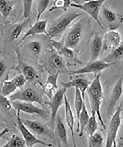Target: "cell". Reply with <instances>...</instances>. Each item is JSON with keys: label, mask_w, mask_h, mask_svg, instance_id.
Returning a JSON list of instances; mask_svg holds the SVG:
<instances>
[{"label": "cell", "mask_w": 123, "mask_h": 147, "mask_svg": "<svg viewBox=\"0 0 123 147\" xmlns=\"http://www.w3.org/2000/svg\"><path fill=\"white\" fill-rule=\"evenodd\" d=\"M85 103V100H84L81 92L78 89H75L74 106L76 115L77 121L78 120L80 114L82 111Z\"/></svg>", "instance_id": "f1b7e54d"}, {"label": "cell", "mask_w": 123, "mask_h": 147, "mask_svg": "<svg viewBox=\"0 0 123 147\" xmlns=\"http://www.w3.org/2000/svg\"><path fill=\"white\" fill-rule=\"evenodd\" d=\"M29 20V19L26 20L23 23L18 24L15 26L10 35V38L11 40H15L19 38L23 31V28L25 24L28 23Z\"/></svg>", "instance_id": "e575fe53"}, {"label": "cell", "mask_w": 123, "mask_h": 147, "mask_svg": "<svg viewBox=\"0 0 123 147\" xmlns=\"http://www.w3.org/2000/svg\"><path fill=\"white\" fill-rule=\"evenodd\" d=\"M16 49L18 64L15 69L19 71V74H23L27 81H32L36 80L39 77L37 72L33 67L27 64L22 60L20 53L19 47Z\"/></svg>", "instance_id": "ac0fdd59"}, {"label": "cell", "mask_w": 123, "mask_h": 147, "mask_svg": "<svg viewBox=\"0 0 123 147\" xmlns=\"http://www.w3.org/2000/svg\"><path fill=\"white\" fill-rule=\"evenodd\" d=\"M103 48V36L96 34L93 38L90 48V57L88 62L98 59Z\"/></svg>", "instance_id": "7402d4cb"}, {"label": "cell", "mask_w": 123, "mask_h": 147, "mask_svg": "<svg viewBox=\"0 0 123 147\" xmlns=\"http://www.w3.org/2000/svg\"><path fill=\"white\" fill-rule=\"evenodd\" d=\"M14 5V1L0 0V13L5 19L11 13Z\"/></svg>", "instance_id": "f546056e"}, {"label": "cell", "mask_w": 123, "mask_h": 147, "mask_svg": "<svg viewBox=\"0 0 123 147\" xmlns=\"http://www.w3.org/2000/svg\"><path fill=\"white\" fill-rule=\"evenodd\" d=\"M57 123L55 128L54 133L62 142L66 146L68 145L67 132L62 119L59 116H57Z\"/></svg>", "instance_id": "d4e9b609"}, {"label": "cell", "mask_w": 123, "mask_h": 147, "mask_svg": "<svg viewBox=\"0 0 123 147\" xmlns=\"http://www.w3.org/2000/svg\"><path fill=\"white\" fill-rule=\"evenodd\" d=\"M113 64L105 62L102 59H98L91 62H88L81 69L74 70H70L68 74L70 76H81L84 74H92L94 77L100 74L103 71L108 69Z\"/></svg>", "instance_id": "ba28073f"}, {"label": "cell", "mask_w": 123, "mask_h": 147, "mask_svg": "<svg viewBox=\"0 0 123 147\" xmlns=\"http://www.w3.org/2000/svg\"><path fill=\"white\" fill-rule=\"evenodd\" d=\"M100 14L109 30H117L123 22L122 14L112 11L104 5L102 7Z\"/></svg>", "instance_id": "5bb4252c"}, {"label": "cell", "mask_w": 123, "mask_h": 147, "mask_svg": "<svg viewBox=\"0 0 123 147\" xmlns=\"http://www.w3.org/2000/svg\"><path fill=\"white\" fill-rule=\"evenodd\" d=\"M112 147H116V141L115 142Z\"/></svg>", "instance_id": "60d3db41"}, {"label": "cell", "mask_w": 123, "mask_h": 147, "mask_svg": "<svg viewBox=\"0 0 123 147\" xmlns=\"http://www.w3.org/2000/svg\"><path fill=\"white\" fill-rule=\"evenodd\" d=\"M48 20L44 19L36 22L35 23L27 30L15 46V48L19 47V45L24 42L28 37L37 35L45 34L48 36Z\"/></svg>", "instance_id": "2e32d148"}, {"label": "cell", "mask_w": 123, "mask_h": 147, "mask_svg": "<svg viewBox=\"0 0 123 147\" xmlns=\"http://www.w3.org/2000/svg\"><path fill=\"white\" fill-rule=\"evenodd\" d=\"M91 113H95L104 129L106 128L105 124L102 117L101 108L104 99V92L101 81L100 74L94 77L87 92Z\"/></svg>", "instance_id": "6da1fadb"}, {"label": "cell", "mask_w": 123, "mask_h": 147, "mask_svg": "<svg viewBox=\"0 0 123 147\" xmlns=\"http://www.w3.org/2000/svg\"><path fill=\"white\" fill-rule=\"evenodd\" d=\"M10 102L14 101H20L22 102L36 103L44 106V102L42 94L40 92L31 88L21 89L19 91L15 92L10 95Z\"/></svg>", "instance_id": "52a82bcc"}, {"label": "cell", "mask_w": 123, "mask_h": 147, "mask_svg": "<svg viewBox=\"0 0 123 147\" xmlns=\"http://www.w3.org/2000/svg\"><path fill=\"white\" fill-rule=\"evenodd\" d=\"M123 93V74L116 81L111 90L107 106V118L111 117L113 115L115 108L122 96Z\"/></svg>", "instance_id": "8fae6325"}, {"label": "cell", "mask_w": 123, "mask_h": 147, "mask_svg": "<svg viewBox=\"0 0 123 147\" xmlns=\"http://www.w3.org/2000/svg\"><path fill=\"white\" fill-rule=\"evenodd\" d=\"M122 108L119 106L111 116L107 129L105 147H112L116 141L118 134L121 125V112Z\"/></svg>", "instance_id": "8992f818"}, {"label": "cell", "mask_w": 123, "mask_h": 147, "mask_svg": "<svg viewBox=\"0 0 123 147\" xmlns=\"http://www.w3.org/2000/svg\"><path fill=\"white\" fill-rule=\"evenodd\" d=\"M50 42L57 53L63 58L68 65L74 66L83 64L78 59L75 51L65 47L61 41L50 39Z\"/></svg>", "instance_id": "9c48e42d"}, {"label": "cell", "mask_w": 123, "mask_h": 147, "mask_svg": "<svg viewBox=\"0 0 123 147\" xmlns=\"http://www.w3.org/2000/svg\"><path fill=\"white\" fill-rule=\"evenodd\" d=\"M91 113L89 120L84 131V132L86 134L87 139L91 137L95 132H97L99 127L96 114L93 113Z\"/></svg>", "instance_id": "4316f807"}, {"label": "cell", "mask_w": 123, "mask_h": 147, "mask_svg": "<svg viewBox=\"0 0 123 147\" xmlns=\"http://www.w3.org/2000/svg\"><path fill=\"white\" fill-rule=\"evenodd\" d=\"M16 118L17 128L21 134L22 138L25 141L27 147H33L37 144L49 147L52 146V144L45 142L37 138L25 126L22 122L20 116V112L19 111H17Z\"/></svg>", "instance_id": "30bf717a"}, {"label": "cell", "mask_w": 123, "mask_h": 147, "mask_svg": "<svg viewBox=\"0 0 123 147\" xmlns=\"http://www.w3.org/2000/svg\"><path fill=\"white\" fill-rule=\"evenodd\" d=\"M73 1H64V0H57L53 1L51 7L49 9L50 12L55 10H61L66 12L68 9L70 7Z\"/></svg>", "instance_id": "1f68e13d"}, {"label": "cell", "mask_w": 123, "mask_h": 147, "mask_svg": "<svg viewBox=\"0 0 123 147\" xmlns=\"http://www.w3.org/2000/svg\"><path fill=\"white\" fill-rule=\"evenodd\" d=\"M122 38L116 30H109L103 37V48L102 52L113 50L121 44Z\"/></svg>", "instance_id": "e0dca14e"}, {"label": "cell", "mask_w": 123, "mask_h": 147, "mask_svg": "<svg viewBox=\"0 0 123 147\" xmlns=\"http://www.w3.org/2000/svg\"><path fill=\"white\" fill-rule=\"evenodd\" d=\"M83 14V13H79L76 10L65 12L51 22L47 30L48 36L50 39H52L59 36L74 21Z\"/></svg>", "instance_id": "3957f363"}, {"label": "cell", "mask_w": 123, "mask_h": 147, "mask_svg": "<svg viewBox=\"0 0 123 147\" xmlns=\"http://www.w3.org/2000/svg\"><path fill=\"white\" fill-rule=\"evenodd\" d=\"M12 107L19 112L28 114H35L44 119H47L49 115L47 110L35 105L33 103L14 101L11 102Z\"/></svg>", "instance_id": "7c38bea8"}, {"label": "cell", "mask_w": 123, "mask_h": 147, "mask_svg": "<svg viewBox=\"0 0 123 147\" xmlns=\"http://www.w3.org/2000/svg\"><path fill=\"white\" fill-rule=\"evenodd\" d=\"M116 145L117 147H123V125H121L116 138Z\"/></svg>", "instance_id": "74e56055"}, {"label": "cell", "mask_w": 123, "mask_h": 147, "mask_svg": "<svg viewBox=\"0 0 123 147\" xmlns=\"http://www.w3.org/2000/svg\"><path fill=\"white\" fill-rule=\"evenodd\" d=\"M108 63L115 65L123 59V41L116 48L112 50L110 53L102 59Z\"/></svg>", "instance_id": "603a6c76"}, {"label": "cell", "mask_w": 123, "mask_h": 147, "mask_svg": "<svg viewBox=\"0 0 123 147\" xmlns=\"http://www.w3.org/2000/svg\"><path fill=\"white\" fill-rule=\"evenodd\" d=\"M87 139L88 147H104V139L101 133L97 132Z\"/></svg>", "instance_id": "4dcf8cb0"}, {"label": "cell", "mask_w": 123, "mask_h": 147, "mask_svg": "<svg viewBox=\"0 0 123 147\" xmlns=\"http://www.w3.org/2000/svg\"><path fill=\"white\" fill-rule=\"evenodd\" d=\"M18 89L12 80H5L2 83L1 90V95L6 97L15 92Z\"/></svg>", "instance_id": "83f0119b"}, {"label": "cell", "mask_w": 123, "mask_h": 147, "mask_svg": "<svg viewBox=\"0 0 123 147\" xmlns=\"http://www.w3.org/2000/svg\"><path fill=\"white\" fill-rule=\"evenodd\" d=\"M91 82L88 79L84 77H78L73 79L66 82H61L63 87L67 90L70 88H74L80 90L82 94L84 100H85V94Z\"/></svg>", "instance_id": "d6986e66"}, {"label": "cell", "mask_w": 123, "mask_h": 147, "mask_svg": "<svg viewBox=\"0 0 123 147\" xmlns=\"http://www.w3.org/2000/svg\"><path fill=\"white\" fill-rule=\"evenodd\" d=\"M122 62V63H123V61H122V62Z\"/></svg>", "instance_id": "b9f144b4"}, {"label": "cell", "mask_w": 123, "mask_h": 147, "mask_svg": "<svg viewBox=\"0 0 123 147\" xmlns=\"http://www.w3.org/2000/svg\"><path fill=\"white\" fill-rule=\"evenodd\" d=\"M9 132V130L7 128H5L3 130L1 131V132H0V139L3 137L4 136L5 134H7Z\"/></svg>", "instance_id": "ab89813d"}, {"label": "cell", "mask_w": 123, "mask_h": 147, "mask_svg": "<svg viewBox=\"0 0 123 147\" xmlns=\"http://www.w3.org/2000/svg\"><path fill=\"white\" fill-rule=\"evenodd\" d=\"M64 106H65V119L67 125L70 130L72 139L74 147H77L76 144L75 135L74 133V125L75 123L74 113L69 103L66 94H65L64 99Z\"/></svg>", "instance_id": "44dd1931"}, {"label": "cell", "mask_w": 123, "mask_h": 147, "mask_svg": "<svg viewBox=\"0 0 123 147\" xmlns=\"http://www.w3.org/2000/svg\"><path fill=\"white\" fill-rule=\"evenodd\" d=\"M7 69V65H6L4 60H0V80L2 78Z\"/></svg>", "instance_id": "f35d334b"}, {"label": "cell", "mask_w": 123, "mask_h": 147, "mask_svg": "<svg viewBox=\"0 0 123 147\" xmlns=\"http://www.w3.org/2000/svg\"><path fill=\"white\" fill-rule=\"evenodd\" d=\"M11 80L15 84L17 88L20 89L23 88L27 81L25 77L22 74H19L14 77Z\"/></svg>", "instance_id": "8d00e7d4"}, {"label": "cell", "mask_w": 123, "mask_h": 147, "mask_svg": "<svg viewBox=\"0 0 123 147\" xmlns=\"http://www.w3.org/2000/svg\"><path fill=\"white\" fill-rule=\"evenodd\" d=\"M90 116L86 107V103L84 105L78 121H77V128L76 129L77 133L78 134L80 137H82L83 136L84 131L89 120Z\"/></svg>", "instance_id": "cb8c5ba5"}, {"label": "cell", "mask_w": 123, "mask_h": 147, "mask_svg": "<svg viewBox=\"0 0 123 147\" xmlns=\"http://www.w3.org/2000/svg\"><path fill=\"white\" fill-rule=\"evenodd\" d=\"M37 6V14L36 15V22L40 20L41 15L47 9L50 3V1H36Z\"/></svg>", "instance_id": "836d02e7"}, {"label": "cell", "mask_w": 123, "mask_h": 147, "mask_svg": "<svg viewBox=\"0 0 123 147\" xmlns=\"http://www.w3.org/2000/svg\"><path fill=\"white\" fill-rule=\"evenodd\" d=\"M2 147H27L23 138L13 135L9 140Z\"/></svg>", "instance_id": "d6a6232c"}, {"label": "cell", "mask_w": 123, "mask_h": 147, "mask_svg": "<svg viewBox=\"0 0 123 147\" xmlns=\"http://www.w3.org/2000/svg\"><path fill=\"white\" fill-rule=\"evenodd\" d=\"M0 54H1V52H0Z\"/></svg>", "instance_id": "7bdbcfd3"}, {"label": "cell", "mask_w": 123, "mask_h": 147, "mask_svg": "<svg viewBox=\"0 0 123 147\" xmlns=\"http://www.w3.org/2000/svg\"><path fill=\"white\" fill-rule=\"evenodd\" d=\"M88 21L80 20L70 28L61 41L65 47L75 52L78 49L84 38L86 30L90 27Z\"/></svg>", "instance_id": "7a4b0ae2"}, {"label": "cell", "mask_w": 123, "mask_h": 147, "mask_svg": "<svg viewBox=\"0 0 123 147\" xmlns=\"http://www.w3.org/2000/svg\"><path fill=\"white\" fill-rule=\"evenodd\" d=\"M106 1H73L70 7L82 10L88 14L93 19L98 25L103 29L104 27L100 20L101 11L102 7L104 5Z\"/></svg>", "instance_id": "277c9868"}, {"label": "cell", "mask_w": 123, "mask_h": 147, "mask_svg": "<svg viewBox=\"0 0 123 147\" xmlns=\"http://www.w3.org/2000/svg\"><path fill=\"white\" fill-rule=\"evenodd\" d=\"M67 90L63 87L59 89L56 92L51 99L44 102V105L49 106L51 110L50 117L47 125L54 132L57 113L61 106L64 104Z\"/></svg>", "instance_id": "5b68a950"}, {"label": "cell", "mask_w": 123, "mask_h": 147, "mask_svg": "<svg viewBox=\"0 0 123 147\" xmlns=\"http://www.w3.org/2000/svg\"><path fill=\"white\" fill-rule=\"evenodd\" d=\"M23 16L26 20L29 19L32 10L33 1H22Z\"/></svg>", "instance_id": "d590c367"}, {"label": "cell", "mask_w": 123, "mask_h": 147, "mask_svg": "<svg viewBox=\"0 0 123 147\" xmlns=\"http://www.w3.org/2000/svg\"><path fill=\"white\" fill-rule=\"evenodd\" d=\"M27 51L32 57L38 62L43 49V45L40 40H34L30 41L27 45Z\"/></svg>", "instance_id": "484cf974"}, {"label": "cell", "mask_w": 123, "mask_h": 147, "mask_svg": "<svg viewBox=\"0 0 123 147\" xmlns=\"http://www.w3.org/2000/svg\"><path fill=\"white\" fill-rule=\"evenodd\" d=\"M22 121L25 126L32 133L47 136L52 139L56 136L54 131L50 129L47 125L40 121L28 119H22Z\"/></svg>", "instance_id": "9a60e30c"}, {"label": "cell", "mask_w": 123, "mask_h": 147, "mask_svg": "<svg viewBox=\"0 0 123 147\" xmlns=\"http://www.w3.org/2000/svg\"><path fill=\"white\" fill-rule=\"evenodd\" d=\"M60 74L59 73L49 74L45 84L39 83L43 94L49 100L51 99L58 89L57 81Z\"/></svg>", "instance_id": "ffe728a7"}, {"label": "cell", "mask_w": 123, "mask_h": 147, "mask_svg": "<svg viewBox=\"0 0 123 147\" xmlns=\"http://www.w3.org/2000/svg\"><path fill=\"white\" fill-rule=\"evenodd\" d=\"M65 63L63 58L56 52L50 56L44 64V68L49 74L57 73L69 74Z\"/></svg>", "instance_id": "4fadbf2b"}]
</instances>
